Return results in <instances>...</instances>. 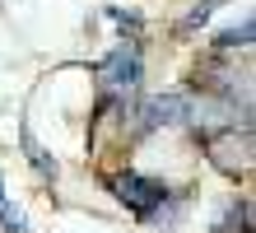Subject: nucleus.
<instances>
[{
  "label": "nucleus",
  "mask_w": 256,
  "mask_h": 233,
  "mask_svg": "<svg viewBox=\"0 0 256 233\" xmlns=\"http://www.w3.org/2000/svg\"><path fill=\"white\" fill-rule=\"evenodd\" d=\"M252 33H256V24H252V19H242V28H228V33H219V38H214V47H219V52H238V47L247 52V47H252Z\"/></svg>",
  "instance_id": "obj_5"
},
{
  "label": "nucleus",
  "mask_w": 256,
  "mask_h": 233,
  "mask_svg": "<svg viewBox=\"0 0 256 233\" xmlns=\"http://www.w3.org/2000/svg\"><path fill=\"white\" fill-rule=\"evenodd\" d=\"M182 121H196V103L186 98V93H163V98L144 103V121L140 126L154 131V126H182Z\"/></svg>",
  "instance_id": "obj_4"
},
{
  "label": "nucleus",
  "mask_w": 256,
  "mask_h": 233,
  "mask_svg": "<svg viewBox=\"0 0 256 233\" xmlns=\"http://www.w3.org/2000/svg\"><path fill=\"white\" fill-rule=\"evenodd\" d=\"M205 149H210V159H214L224 173H247L252 168V126H242V135H238V126L210 131Z\"/></svg>",
  "instance_id": "obj_1"
},
{
  "label": "nucleus",
  "mask_w": 256,
  "mask_h": 233,
  "mask_svg": "<svg viewBox=\"0 0 256 233\" xmlns=\"http://www.w3.org/2000/svg\"><path fill=\"white\" fill-rule=\"evenodd\" d=\"M112 191H116V200H126L140 219H154V210L168 200V186H163V182H149L140 173H116L112 177Z\"/></svg>",
  "instance_id": "obj_2"
},
{
  "label": "nucleus",
  "mask_w": 256,
  "mask_h": 233,
  "mask_svg": "<svg viewBox=\"0 0 256 233\" xmlns=\"http://www.w3.org/2000/svg\"><path fill=\"white\" fill-rule=\"evenodd\" d=\"M98 80L102 89H112V93H135L140 89V52L135 47H112L108 56H102V66H98Z\"/></svg>",
  "instance_id": "obj_3"
}]
</instances>
